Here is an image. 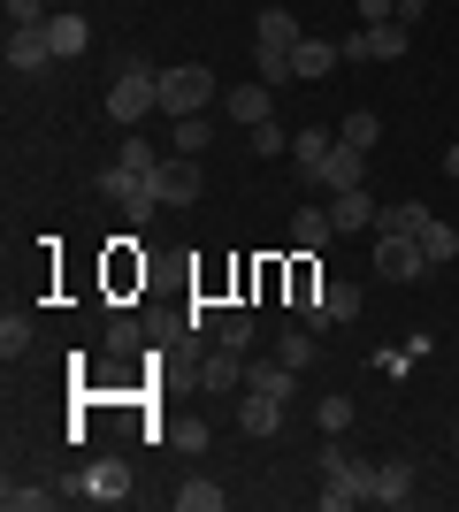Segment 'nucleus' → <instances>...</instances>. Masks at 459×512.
Masks as SVG:
<instances>
[{
    "label": "nucleus",
    "instance_id": "nucleus-9",
    "mask_svg": "<svg viewBox=\"0 0 459 512\" xmlns=\"http://www.w3.org/2000/svg\"><path fill=\"white\" fill-rule=\"evenodd\" d=\"M46 46H54V62H85L92 23L77 16V8H54V16H46Z\"/></svg>",
    "mask_w": 459,
    "mask_h": 512
},
{
    "label": "nucleus",
    "instance_id": "nucleus-40",
    "mask_svg": "<svg viewBox=\"0 0 459 512\" xmlns=\"http://www.w3.org/2000/svg\"><path fill=\"white\" fill-rule=\"evenodd\" d=\"M108 352H138V321H115V329H108Z\"/></svg>",
    "mask_w": 459,
    "mask_h": 512
},
{
    "label": "nucleus",
    "instance_id": "nucleus-12",
    "mask_svg": "<svg viewBox=\"0 0 459 512\" xmlns=\"http://www.w3.org/2000/svg\"><path fill=\"white\" fill-rule=\"evenodd\" d=\"M8 69H16V77H39V69H54L46 23H23V31H8Z\"/></svg>",
    "mask_w": 459,
    "mask_h": 512
},
{
    "label": "nucleus",
    "instance_id": "nucleus-14",
    "mask_svg": "<svg viewBox=\"0 0 459 512\" xmlns=\"http://www.w3.org/2000/svg\"><path fill=\"white\" fill-rule=\"evenodd\" d=\"M337 62H345V54H337V39H322V31H306V39L291 46V77H329Z\"/></svg>",
    "mask_w": 459,
    "mask_h": 512
},
{
    "label": "nucleus",
    "instance_id": "nucleus-35",
    "mask_svg": "<svg viewBox=\"0 0 459 512\" xmlns=\"http://www.w3.org/2000/svg\"><path fill=\"white\" fill-rule=\"evenodd\" d=\"M153 214H161V199H153V184H138V192L123 199V222H131V230H146Z\"/></svg>",
    "mask_w": 459,
    "mask_h": 512
},
{
    "label": "nucleus",
    "instance_id": "nucleus-20",
    "mask_svg": "<svg viewBox=\"0 0 459 512\" xmlns=\"http://www.w3.org/2000/svg\"><path fill=\"white\" fill-rule=\"evenodd\" d=\"M238 428L253 436V444H268V436L284 428V406H276V398H253V390H245V406H238Z\"/></svg>",
    "mask_w": 459,
    "mask_h": 512
},
{
    "label": "nucleus",
    "instance_id": "nucleus-10",
    "mask_svg": "<svg viewBox=\"0 0 459 512\" xmlns=\"http://www.w3.org/2000/svg\"><path fill=\"white\" fill-rule=\"evenodd\" d=\"M337 153V130H322V123H306V130H291V169L306 176V184H322V161Z\"/></svg>",
    "mask_w": 459,
    "mask_h": 512
},
{
    "label": "nucleus",
    "instance_id": "nucleus-17",
    "mask_svg": "<svg viewBox=\"0 0 459 512\" xmlns=\"http://www.w3.org/2000/svg\"><path fill=\"white\" fill-rule=\"evenodd\" d=\"M306 31H299V16L291 8H261V23H253V46H276V54H291Z\"/></svg>",
    "mask_w": 459,
    "mask_h": 512
},
{
    "label": "nucleus",
    "instance_id": "nucleus-19",
    "mask_svg": "<svg viewBox=\"0 0 459 512\" xmlns=\"http://www.w3.org/2000/svg\"><path fill=\"white\" fill-rule=\"evenodd\" d=\"M329 237H337V222H329V207H299V214H291V245H299V253H322Z\"/></svg>",
    "mask_w": 459,
    "mask_h": 512
},
{
    "label": "nucleus",
    "instance_id": "nucleus-8",
    "mask_svg": "<svg viewBox=\"0 0 459 512\" xmlns=\"http://www.w3.org/2000/svg\"><path fill=\"white\" fill-rule=\"evenodd\" d=\"M222 115H230V123H276V85H261V77H253V85H230L222 92Z\"/></svg>",
    "mask_w": 459,
    "mask_h": 512
},
{
    "label": "nucleus",
    "instance_id": "nucleus-32",
    "mask_svg": "<svg viewBox=\"0 0 459 512\" xmlns=\"http://www.w3.org/2000/svg\"><path fill=\"white\" fill-rule=\"evenodd\" d=\"M245 138H253V153H261V161H276V153H291V130H284V123H253V130H245Z\"/></svg>",
    "mask_w": 459,
    "mask_h": 512
},
{
    "label": "nucleus",
    "instance_id": "nucleus-1",
    "mask_svg": "<svg viewBox=\"0 0 459 512\" xmlns=\"http://www.w3.org/2000/svg\"><path fill=\"white\" fill-rule=\"evenodd\" d=\"M322 505L345 512V505H375V467L352 459L345 436H322Z\"/></svg>",
    "mask_w": 459,
    "mask_h": 512
},
{
    "label": "nucleus",
    "instance_id": "nucleus-15",
    "mask_svg": "<svg viewBox=\"0 0 459 512\" xmlns=\"http://www.w3.org/2000/svg\"><path fill=\"white\" fill-rule=\"evenodd\" d=\"M199 390H245V352L215 344V352L199 360Z\"/></svg>",
    "mask_w": 459,
    "mask_h": 512
},
{
    "label": "nucleus",
    "instance_id": "nucleus-42",
    "mask_svg": "<svg viewBox=\"0 0 459 512\" xmlns=\"http://www.w3.org/2000/svg\"><path fill=\"white\" fill-rule=\"evenodd\" d=\"M444 176H459V138H452V146H444Z\"/></svg>",
    "mask_w": 459,
    "mask_h": 512
},
{
    "label": "nucleus",
    "instance_id": "nucleus-27",
    "mask_svg": "<svg viewBox=\"0 0 459 512\" xmlns=\"http://www.w3.org/2000/svg\"><path fill=\"white\" fill-rule=\"evenodd\" d=\"M215 344H230V352H253V314H245V306H222Z\"/></svg>",
    "mask_w": 459,
    "mask_h": 512
},
{
    "label": "nucleus",
    "instance_id": "nucleus-38",
    "mask_svg": "<svg viewBox=\"0 0 459 512\" xmlns=\"http://www.w3.org/2000/svg\"><path fill=\"white\" fill-rule=\"evenodd\" d=\"M46 16H54L46 0H8V31H23V23H46Z\"/></svg>",
    "mask_w": 459,
    "mask_h": 512
},
{
    "label": "nucleus",
    "instance_id": "nucleus-34",
    "mask_svg": "<svg viewBox=\"0 0 459 512\" xmlns=\"http://www.w3.org/2000/svg\"><path fill=\"white\" fill-rule=\"evenodd\" d=\"M253 69H261V85H291V54L276 46H253Z\"/></svg>",
    "mask_w": 459,
    "mask_h": 512
},
{
    "label": "nucleus",
    "instance_id": "nucleus-23",
    "mask_svg": "<svg viewBox=\"0 0 459 512\" xmlns=\"http://www.w3.org/2000/svg\"><path fill=\"white\" fill-rule=\"evenodd\" d=\"M54 497H69V490H54V482H8V490H0V505H8V512H46Z\"/></svg>",
    "mask_w": 459,
    "mask_h": 512
},
{
    "label": "nucleus",
    "instance_id": "nucleus-13",
    "mask_svg": "<svg viewBox=\"0 0 459 512\" xmlns=\"http://www.w3.org/2000/svg\"><path fill=\"white\" fill-rule=\"evenodd\" d=\"M360 184H368V153L337 138V153L322 161V192H360Z\"/></svg>",
    "mask_w": 459,
    "mask_h": 512
},
{
    "label": "nucleus",
    "instance_id": "nucleus-29",
    "mask_svg": "<svg viewBox=\"0 0 459 512\" xmlns=\"http://www.w3.org/2000/svg\"><path fill=\"white\" fill-rule=\"evenodd\" d=\"M207 146H215V123H207V115H176V153H192V161H199Z\"/></svg>",
    "mask_w": 459,
    "mask_h": 512
},
{
    "label": "nucleus",
    "instance_id": "nucleus-37",
    "mask_svg": "<svg viewBox=\"0 0 459 512\" xmlns=\"http://www.w3.org/2000/svg\"><path fill=\"white\" fill-rule=\"evenodd\" d=\"M414 360H421L414 344H398V352H375V367H383V375H391V383H398V375H414Z\"/></svg>",
    "mask_w": 459,
    "mask_h": 512
},
{
    "label": "nucleus",
    "instance_id": "nucleus-33",
    "mask_svg": "<svg viewBox=\"0 0 459 512\" xmlns=\"http://www.w3.org/2000/svg\"><path fill=\"white\" fill-rule=\"evenodd\" d=\"M0 352H8V360L31 352V314H8V321H0Z\"/></svg>",
    "mask_w": 459,
    "mask_h": 512
},
{
    "label": "nucleus",
    "instance_id": "nucleus-5",
    "mask_svg": "<svg viewBox=\"0 0 459 512\" xmlns=\"http://www.w3.org/2000/svg\"><path fill=\"white\" fill-rule=\"evenodd\" d=\"M375 268H383V283H414V276H429V260H421V237L375 230Z\"/></svg>",
    "mask_w": 459,
    "mask_h": 512
},
{
    "label": "nucleus",
    "instance_id": "nucleus-25",
    "mask_svg": "<svg viewBox=\"0 0 459 512\" xmlns=\"http://www.w3.org/2000/svg\"><path fill=\"white\" fill-rule=\"evenodd\" d=\"M368 39H375V62H398V54H406V46H414V23H368Z\"/></svg>",
    "mask_w": 459,
    "mask_h": 512
},
{
    "label": "nucleus",
    "instance_id": "nucleus-22",
    "mask_svg": "<svg viewBox=\"0 0 459 512\" xmlns=\"http://www.w3.org/2000/svg\"><path fill=\"white\" fill-rule=\"evenodd\" d=\"M421 260H429V268H444V260H459V230H452V222H437V214L421 222Z\"/></svg>",
    "mask_w": 459,
    "mask_h": 512
},
{
    "label": "nucleus",
    "instance_id": "nucleus-16",
    "mask_svg": "<svg viewBox=\"0 0 459 512\" xmlns=\"http://www.w3.org/2000/svg\"><path fill=\"white\" fill-rule=\"evenodd\" d=\"M329 222H337V237H345V230H375V199H368V184H360V192H329Z\"/></svg>",
    "mask_w": 459,
    "mask_h": 512
},
{
    "label": "nucleus",
    "instance_id": "nucleus-31",
    "mask_svg": "<svg viewBox=\"0 0 459 512\" xmlns=\"http://www.w3.org/2000/svg\"><path fill=\"white\" fill-rule=\"evenodd\" d=\"M337 138H345V146H360V153H375L383 123H375V115H345V123H337Z\"/></svg>",
    "mask_w": 459,
    "mask_h": 512
},
{
    "label": "nucleus",
    "instance_id": "nucleus-26",
    "mask_svg": "<svg viewBox=\"0 0 459 512\" xmlns=\"http://www.w3.org/2000/svg\"><path fill=\"white\" fill-rule=\"evenodd\" d=\"M421 222H429V207H421V199H398V207L375 214V230H398V237H421Z\"/></svg>",
    "mask_w": 459,
    "mask_h": 512
},
{
    "label": "nucleus",
    "instance_id": "nucleus-11",
    "mask_svg": "<svg viewBox=\"0 0 459 512\" xmlns=\"http://www.w3.org/2000/svg\"><path fill=\"white\" fill-rule=\"evenodd\" d=\"M245 390H253V398L291 406V398H299V367H284V360H245Z\"/></svg>",
    "mask_w": 459,
    "mask_h": 512
},
{
    "label": "nucleus",
    "instance_id": "nucleus-36",
    "mask_svg": "<svg viewBox=\"0 0 459 512\" xmlns=\"http://www.w3.org/2000/svg\"><path fill=\"white\" fill-rule=\"evenodd\" d=\"M207 436H215L207 421H176V428H169V444H176V451H207Z\"/></svg>",
    "mask_w": 459,
    "mask_h": 512
},
{
    "label": "nucleus",
    "instance_id": "nucleus-43",
    "mask_svg": "<svg viewBox=\"0 0 459 512\" xmlns=\"http://www.w3.org/2000/svg\"><path fill=\"white\" fill-rule=\"evenodd\" d=\"M452 451H459V428H452Z\"/></svg>",
    "mask_w": 459,
    "mask_h": 512
},
{
    "label": "nucleus",
    "instance_id": "nucleus-30",
    "mask_svg": "<svg viewBox=\"0 0 459 512\" xmlns=\"http://www.w3.org/2000/svg\"><path fill=\"white\" fill-rule=\"evenodd\" d=\"M314 428H322V436H345V428H352V398H345V390H329L322 406H314Z\"/></svg>",
    "mask_w": 459,
    "mask_h": 512
},
{
    "label": "nucleus",
    "instance_id": "nucleus-7",
    "mask_svg": "<svg viewBox=\"0 0 459 512\" xmlns=\"http://www.w3.org/2000/svg\"><path fill=\"white\" fill-rule=\"evenodd\" d=\"M299 314L314 321V329H345V321H360V283H322Z\"/></svg>",
    "mask_w": 459,
    "mask_h": 512
},
{
    "label": "nucleus",
    "instance_id": "nucleus-6",
    "mask_svg": "<svg viewBox=\"0 0 459 512\" xmlns=\"http://www.w3.org/2000/svg\"><path fill=\"white\" fill-rule=\"evenodd\" d=\"M146 184H153V199H161V207H192V199H199V161H192V153H169Z\"/></svg>",
    "mask_w": 459,
    "mask_h": 512
},
{
    "label": "nucleus",
    "instance_id": "nucleus-24",
    "mask_svg": "<svg viewBox=\"0 0 459 512\" xmlns=\"http://www.w3.org/2000/svg\"><path fill=\"white\" fill-rule=\"evenodd\" d=\"M115 161H123L131 176H153V169H161V153H153V138H146V130H123V146H115Z\"/></svg>",
    "mask_w": 459,
    "mask_h": 512
},
{
    "label": "nucleus",
    "instance_id": "nucleus-28",
    "mask_svg": "<svg viewBox=\"0 0 459 512\" xmlns=\"http://www.w3.org/2000/svg\"><path fill=\"white\" fill-rule=\"evenodd\" d=\"M276 360H284V367H314V321H299V329L276 337Z\"/></svg>",
    "mask_w": 459,
    "mask_h": 512
},
{
    "label": "nucleus",
    "instance_id": "nucleus-39",
    "mask_svg": "<svg viewBox=\"0 0 459 512\" xmlns=\"http://www.w3.org/2000/svg\"><path fill=\"white\" fill-rule=\"evenodd\" d=\"M352 8H360V23H391L398 16V0H352Z\"/></svg>",
    "mask_w": 459,
    "mask_h": 512
},
{
    "label": "nucleus",
    "instance_id": "nucleus-21",
    "mask_svg": "<svg viewBox=\"0 0 459 512\" xmlns=\"http://www.w3.org/2000/svg\"><path fill=\"white\" fill-rule=\"evenodd\" d=\"M414 497V459H383L375 467V505H406Z\"/></svg>",
    "mask_w": 459,
    "mask_h": 512
},
{
    "label": "nucleus",
    "instance_id": "nucleus-18",
    "mask_svg": "<svg viewBox=\"0 0 459 512\" xmlns=\"http://www.w3.org/2000/svg\"><path fill=\"white\" fill-rule=\"evenodd\" d=\"M169 505L176 512H222V505H230V490L207 482V474H192V482H176V490H169Z\"/></svg>",
    "mask_w": 459,
    "mask_h": 512
},
{
    "label": "nucleus",
    "instance_id": "nucleus-3",
    "mask_svg": "<svg viewBox=\"0 0 459 512\" xmlns=\"http://www.w3.org/2000/svg\"><path fill=\"white\" fill-rule=\"evenodd\" d=\"M207 100H222V85H215V69L207 62H169L161 69V115H207Z\"/></svg>",
    "mask_w": 459,
    "mask_h": 512
},
{
    "label": "nucleus",
    "instance_id": "nucleus-41",
    "mask_svg": "<svg viewBox=\"0 0 459 512\" xmlns=\"http://www.w3.org/2000/svg\"><path fill=\"white\" fill-rule=\"evenodd\" d=\"M429 16V0H398V23H421Z\"/></svg>",
    "mask_w": 459,
    "mask_h": 512
},
{
    "label": "nucleus",
    "instance_id": "nucleus-2",
    "mask_svg": "<svg viewBox=\"0 0 459 512\" xmlns=\"http://www.w3.org/2000/svg\"><path fill=\"white\" fill-rule=\"evenodd\" d=\"M146 115H161V69H146V62H123V69H115V85H108V123L138 130Z\"/></svg>",
    "mask_w": 459,
    "mask_h": 512
},
{
    "label": "nucleus",
    "instance_id": "nucleus-4",
    "mask_svg": "<svg viewBox=\"0 0 459 512\" xmlns=\"http://www.w3.org/2000/svg\"><path fill=\"white\" fill-rule=\"evenodd\" d=\"M69 497H92V505H123V497H131V467H123V459H92V467H77L62 482Z\"/></svg>",
    "mask_w": 459,
    "mask_h": 512
}]
</instances>
